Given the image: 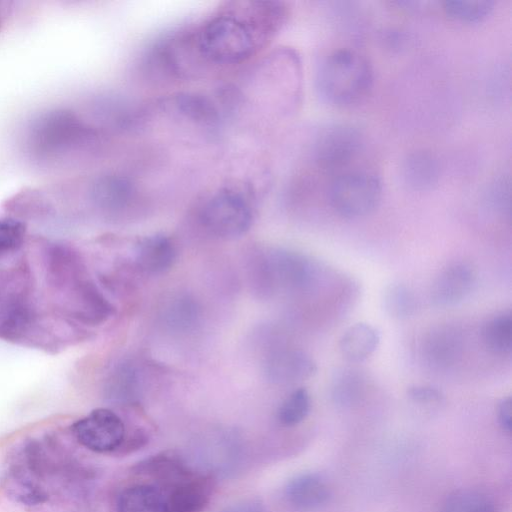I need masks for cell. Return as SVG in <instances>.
Segmentation results:
<instances>
[{"mask_svg":"<svg viewBox=\"0 0 512 512\" xmlns=\"http://www.w3.org/2000/svg\"><path fill=\"white\" fill-rule=\"evenodd\" d=\"M288 17L282 1L226 2L158 39L145 55V72L181 82L234 68L265 49Z\"/></svg>","mask_w":512,"mask_h":512,"instance_id":"obj_1","label":"cell"},{"mask_svg":"<svg viewBox=\"0 0 512 512\" xmlns=\"http://www.w3.org/2000/svg\"><path fill=\"white\" fill-rule=\"evenodd\" d=\"M373 85V69L360 53L343 48L329 53L316 73L319 96L331 106L352 107L366 98Z\"/></svg>","mask_w":512,"mask_h":512,"instance_id":"obj_2","label":"cell"},{"mask_svg":"<svg viewBox=\"0 0 512 512\" xmlns=\"http://www.w3.org/2000/svg\"><path fill=\"white\" fill-rule=\"evenodd\" d=\"M252 188L244 180H230L208 192L197 208L202 228L222 239L245 234L253 221Z\"/></svg>","mask_w":512,"mask_h":512,"instance_id":"obj_3","label":"cell"},{"mask_svg":"<svg viewBox=\"0 0 512 512\" xmlns=\"http://www.w3.org/2000/svg\"><path fill=\"white\" fill-rule=\"evenodd\" d=\"M382 196V182L374 172L342 171L329 185L328 198L334 211L348 219L369 215Z\"/></svg>","mask_w":512,"mask_h":512,"instance_id":"obj_4","label":"cell"},{"mask_svg":"<svg viewBox=\"0 0 512 512\" xmlns=\"http://www.w3.org/2000/svg\"><path fill=\"white\" fill-rule=\"evenodd\" d=\"M362 146L363 135L357 127L349 123H331L314 137L311 157L323 170H341L360 153Z\"/></svg>","mask_w":512,"mask_h":512,"instance_id":"obj_5","label":"cell"},{"mask_svg":"<svg viewBox=\"0 0 512 512\" xmlns=\"http://www.w3.org/2000/svg\"><path fill=\"white\" fill-rule=\"evenodd\" d=\"M72 432L85 448L106 453L117 449L125 437V426L121 418L112 410L98 408L75 422Z\"/></svg>","mask_w":512,"mask_h":512,"instance_id":"obj_6","label":"cell"},{"mask_svg":"<svg viewBox=\"0 0 512 512\" xmlns=\"http://www.w3.org/2000/svg\"><path fill=\"white\" fill-rule=\"evenodd\" d=\"M476 284V272L466 262H454L443 268L434 279L430 300L436 307H452L472 292Z\"/></svg>","mask_w":512,"mask_h":512,"instance_id":"obj_7","label":"cell"},{"mask_svg":"<svg viewBox=\"0 0 512 512\" xmlns=\"http://www.w3.org/2000/svg\"><path fill=\"white\" fill-rule=\"evenodd\" d=\"M141 185L125 174H107L92 185V198L102 209L122 212L134 205L141 196Z\"/></svg>","mask_w":512,"mask_h":512,"instance_id":"obj_8","label":"cell"},{"mask_svg":"<svg viewBox=\"0 0 512 512\" xmlns=\"http://www.w3.org/2000/svg\"><path fill=\"white\" fill-rule=\"evenodd\" d=\"M117 512H174L167 483L126 487L118 496Z\"/></svg>","mask_w":512,"mask_h":512,"instance_id":"obj_9","label":"cell"},{"mask_svg":"<svg viewBox=\"0 0 512 512\" xmlns=\"http://www.w3.org/2000/svg\"><path fill=\"white\" fill-rule=\"evenodd\" d=\"M403 182L414 191H427L436 186L441 175L437 156L431 151L418 149L408 153L401 163Z\"/></svg>","mask_w":512,"mask_h":512,"instance_id":"obj_10","label":"cell"},{"mask_svg":"<svg viewBox=\"0 0 512 512\" xmlns=\"http://www.w3.org/2000/svg\"><path fill=\"white\" fill-rule=\"evenodd\" d=\"M177 252L172 240L164 234H154L142 238L135 248V262L144 272L161 274L169 270Z\"/></svg>","mask_w":512,"mask_h":512,"instance_id":"obj_11","label":"cell"},{"mask_svg":"<svg viewBox=\"0 0 512 512\" xmlns=\"http://www.w3.org/2000/svg\"><path fill=\"white\" fill-rule=\"evenodd\" d=\"M421 348L422 356L429 366L443 369L457 361L462 350V341L456 330L439 327L426 336Z\"/></svg>","mask_w":512,"mask_h":512,"instance_id":"obj_12","label":"cell"},{"mask_svg":"<svg viewBox=\"0 0 512 512\" xmlns=\"http://www.w3.org/2000/svg\"><path fill=\"white\" fill-rule=\"evenodd\" d=\"M285 496L293 508L311 511L327 503L330 489L319 475L306 473L296 476L287 484Z\"/></svg>","mask_w":512,"mask_h":512,"instance_id":"obj_13","label":"cell"},{"mask_svg":"<svg viewBox=\"0 0 512 512\" xmlns=\"http://www.w3.org/2000/svg\"><path fill=\"white\" fill-rule=\"evenodd\" d=\"M380 336L376 328L364 322L348 327L339 341V350L344 359L359 363L370 357L377 349Z\"/></svg>","mask_w":512,"mask_h":512,"instance_id":"obj_14","label":"cell"},{"mask_svg":"<svg viewBox=\"0 0 512 512\" xmlns=\"http://www.w3.org/2000/svg\"><path fill=\"white\" fill-rule=\"evenodd\" d=\"M270 377L279 383H294L312 377L317 366L311 357L300 351H284L269 364Z\"/></svg>","mask_w":512,"mask_h":512,"instance_id":"obj_15","label":"cell"},{"mask_svg":"<svg viewBox=\"0 0 512 512\" xmlns=\"http://www.w3.org/2000/svg\"><path fill=\"white\" fill-rule=\"evenodd\" d=\"M273 276L289 288H303L313 279V266L303 256L293 252H277L272 258Z\"/></svg>","mask_w":512,"mask_h":512,"instance_id":"obj_16","label":"cell"},{"mask_svg":"<svg viewBox=\"0 0 512 512\" xmlns=\"http://www.w3.org/2000/svg\"><path fill=\"white\" fill-rule=\"evenodd\" d=\"M482 340L492 354H509L512 350L511 313L503 312L488 319L482 328Z\"/></svg>","mask_w":512,"mask_h":512,"instance_id":"obj_17","label":"cell"},{"mask_svg":"<svg viewBox=\"0 0 512 512\" xmlns=\"http://www.w3.org/2000/svg\"><path fill=\"white\" fill-rule=\"evenodd\" d=\"M385 312L397 320H405L413 316L418 307L417 298L406 284L396 282L389 284L382 296Z\"/></svg>","mask_w":512,"mask_h":512,"instance_id":"obj_18","label":"cell"},{"mask_svg":"<svg viewBox=\"0 0 512 512\" xmlns=\"http://www.w3.org/2000/svg\"><path fill=\"white\" fill-rule=\"evenodd\" d=\"M496 5L492 0H447L444 11L452 19L467 24L480 23L487 19Z\"/></svg>","mask_w":512,"mask_h":512,"instance_id":"obj_19","label":"cell"},{"mask_svg":"<svg viewBox=\"0 0 512 512\" xmlns=\"http://www.w3.org/2000/svg\"><path fill=\"white\" fill-rule=\"evenodd\" d=\"M442 512H496L491 498L474 489L454 491L447 498Z\"/></svg>","mask_w":512,"mask_h":512,"instance_id":"obj_20","label":"cell"},{"mask_svg":"<svg viewBox=\"0 0 512 512\" xmlns=\"http://www.w3.org/2000/svg\"><path fill=\"white\" fill-rule=\"evenodd\" d=\"M332 384L334 401L340 405L350 406L362 396L365 379L357 370L344 369L335 376Z\"/></svg>","mask_w":512,"mask_h":512,"instance_id":"obj_21","label":"cell"},{"mask_svg":"<svg viewBox=\"0 0 512 512\" xmlns=\"http://www.w3.org/2000/svg\"><path fill=\"white\" fill-rule=\"evenodd\" d=\"M108 390L116 400H133L139 391V378L134 366L123 363L116 367L108 380Z\"/></svg>","mask_w":512,"mask_h":512,"instance_id":"obj_22","label":"cell"},{"mask_svg":"<svg viewBox=\"0 0 512 512\" xmlns=\"http://www.w3.org/2000/svg\"><path fill=\"white\" fill-rule=\"evenodd\" d=\"M311 407L309 392L301 387L287 396L278 409L277 417L283 426H295L308 415Z\"/></svg>","mask_w":512,"mask_h":512,"instance_id":"obj_23","label":"cell"},{"mask_svg":"<svg viewBox=\"0 0 512 512\" xmlns=\"http://www.w3.org/2000/svg\"><path fill=\"white\" fill-rule=\"evenodd\" d=\"M167 321L174 328L186 330L192 327L198 320V306L188 297H180L172 301L168 309Z\"/></svg>","mask_w":512,"mask_h":512,"instance_id":"obj_24","label":"cell"},{"mask_svg":"<svg viewBox=\"0 0 512 512\" xmlns=\"http://www.w3.org/2000/svg\"><path fill=\"white\" fill-rule=\"evenodd\" d=\"M25 226L22 222L0 218V252L18 248L24 239Z\"/></svg>","mask_w":512,"mask_h":512,"instance_id":"obj_25","label":"cell"},{"mask_svg":"<svg viewBox=\"0 0 512 512\" xmlns=\"http://www.w3.org/2000/svg\"><path fill=\"white\" fill-rule=\"evenodd\" d=\"M411 402L419 406L433 407L443 402V394L439 389L430 385H414L407 390Z\"/></svg>","mask_w":512,"mask_h":512,"instance_id":"obj_26","label":"cell"},{"mask_svg":"<svg viewBox=\"0 0 512 512\" xmlns=\"http://www.w3.org/2000/svg\"><path fill=\"white\" fill-rule=\"evenodd\" d=\"M498 421L503 430L510 432L512 427V400L511 397L502 399L498 406Z\"/></svg>","mask_w":512,"mask_h":512,"instance_id":"obj_27","label":"cell"},{"mask_svg":"<svg viewBox=\"0 0 512 512\" xmlns=\"http://www.w3.org/2000/svg\"><path fill=\"white\" fill-rule=\"evenodd\" d=\"M227 512H263V511H262L261 507H259L258 505L249 503V504H243V505H238L236 507H233V508L227 510Z\"/></svg>","mask_w":512,"mask_h":512,"instance_id":"obj_28","label":"cell"}]
</instances>
